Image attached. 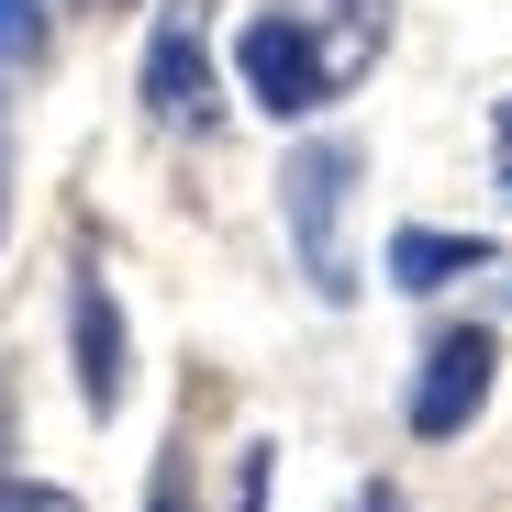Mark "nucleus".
Here are the masks:
<instances>
[{"mask_svg":"<svg viewBox=\"0 0 512 512\" xmlns=\"http://www.w3.org/2000/svg\"><path fill=\"white\" fill-rule=\"evenodd\" d=\"M379 45H390V0H268L245 23L234 67L268 123H312L357 67H379Z\"/></svg>","mask_w":512,"mask_h":512,"instance_id":"obj_1","label":"nucleus"},{"mask_svg":"<svg viewBox=\"0 0 512 512\" xmlns=\"http://www.w3.org/2000/svg\"><path fill=\"white\" fill-rule=\"evenodd\" d=\"M357 179H368V145L357 134H312L279 167V212H290V245H301V279L323 301H357V256H346V190Z\"/></svg>","mask_w":512,"mask_h":512,"instance_id":"obj_2","label":"nucleus"},{"mask_svg":"<svg viewBox=\"0 0 512 512\" xmlns=\"http://www.w3.org/2000/svg\"><path fill=\"white\" fill-rule=\"evenodd\" d=\"M490 368H501L490 323L435 334V346H423V379H412V435H423V446H457L468 423H479V401H490Z\"/></svg>","mask_w":512,"mask_h":512,"instance_id":"obj_3","label":"nucleus"},{"mask_svg":"<svg viewBox=\"0 0 512 512\" xmlns=\"http://www.w3.org/2000/svg\"><path fill=\"white\" fill-rule=\"evenodd\" d=\"M145 112L156 123H212V23H201V0H167L156 34H145Z\"/></svg>","mask_w":512,"mask_h":512,"instance_id":"obj_4","label":"nucleus"},{"mask_svg":"<svg viewBox=\"0 0 512 512\" xmlns=\"http://www.w3.org/2000/svg\"><path fill=\"white\" fill-rule=\"evenodd\" d=\"M67 334H78V401H90V412H123L134 368H123V312H112L101 268H78V301H67Z\"/></svg>","mask_w":512,"mask_h":512,"instance_id":"obj_5","label":"nucleus"},{"mask_svg":"<svg viewBox=\"0 0 512 512\" xmlns=\"http://www.w3.org/2000/svg\"><path fill=\"white\" fill-rule=\"evenodd\" d=\"M468 268H490V234H446V223H401L390 234V290H446Z\"/></svg>","mask_w":512,"mask_h":512,"instance_id":"obj_6","label":"nucleus"},{"mask_svg":"<svg viewBox=\"0 0 512 512\" xmlns=\"http://www.w3.org/2000/svg\"><path fill=\"white\" fill-rule=\"evenodd\" d=\"M45 34H56L45 0H0V67H34V56H45Z\"/></svg>","mask_w":512,"mask_h":512,"instance_id":"obj_7","label":"nucleus"},{"mask_svg":"<svg viewBox=\"0 0 512 512\" xmlns=\"http://www.w3.org/2000/svg\"><path fill=\"white\" fill-rule=\"evenodd\" d=\"M268 468H279V446H245V468H234V512H268Z\"/></svg>","mask_w":512,"mask_h":512,"instance_id":"obj_8","label":"nucleus"},{"mask_svg":"<svg viewBox=\"0 0 512 512\" xmlns=\"http://www.w3.org/2000/svg\"><path fill=\"white\" fill-rule=\"evenodd\" d=\"M0 512H78V501L45 490V479H0Z\"/></svg>","mask_w":512,"mask_h":512,"instance_id":"obj_9","label":"nucleus"},{"mask_svg":"<svg viewBox=\"0 0 512 512\" xmlns=\"http://www.w3.org/2000/svg\"><path fill=\"white\" fill-rule=\"evenodd\" d=\"M0 234H12V112H0Z\"/></svg>","mask_w":512,"mask_h":512,"instance_id":"obj_10","label":"nucleus"},{"mask_svg":"<svg viewBox=\"0 0 512 512\" xmlns=\"http://www.w3.org/2000/svg\"><path fill=\"white\" fill-rule=\"evenodd\" d=\"M501 145H512V101H501Z\"/></svg>","mask_w":512,"mask_h":512,"instance_id":"obj_11","label":"nucleus"},{"mask_svg":"<svg viewBox=\"0 0 512 512\" xmlns=\"http://www.w3.org/2000/svg\"><path fill=\"white\" fill-rule=\"evenodd\" d=\"M501 201H512V167H501Z\"/></svg>","mask_w":512,"mask_h":512,"instance_id":"obj_12","label":"nucleus"},{"mask_svg":"<svg viewBox=\"0 0 512 512\" xmlns=\"http://www.w3.org/2000/svg\"><path fill=\"white\" fill-rule=\"evenodd\" d=\"M501 301H512V279H501Z\"/></svg>","mask_w":512,"mask_h":512,"instance_id":"obj_13","label":"nucleus"}]
</instances>
